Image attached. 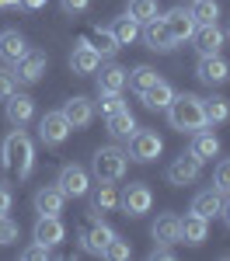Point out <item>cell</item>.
Masks as SVG:
<instances>
[{
  "label": "cell",
  "instance_id": "31",
  "mask_svg": "<svg viewBox=\"0 0 230 261\" xmlns=\"http://www.w3.org/2000/svg\"><path fill=\"white\" fill-rule=\"evenodd\" d=\"M98 91H122L125 87V66L119 63H108V66H98Z\"/></svg>",
  "mask_w": 230,
  "mask_h": 261
},
{
  "label": "cell",
  "instance_id": "10",
  "mask_svg": "<svg viewBox=\"0 0 230 261\" xmlns=\"http://www.w3.org/2000/svg\"><path fill=\"white\" fill-rule=\"evenodd\" d=\"M84 199H87V213L91 216H105V213L119 209V188L112 181H98V188H91Z\"/></svg>",
  "mask_w": 230,
  "mask_h": 261
},
{
  "label": "cell",
  "instance_id": "4",
  "mask_svg": "<svg viewBox=\"0 0 230 261\" xmlns=\"http://www.w3.org/2000/svg\"><path fill=\"white\" fill-rule=\"evenodd\" d=\"M119 209H122L125 216H133V220L146 216V213L154 209V192H150V185H146V181H129L122 192H119Z\"/></svg>",
  "mask_w": 230,
  "mask_h": 261
},
{
  "label": "cell",
  "instance_id": "12",
  "mask_svg": "<svg viewBox=\"0 0 230 261\" xmlns=\"http://www.w3.org/2000/svg\"><path fill=\"white\" fill-rule=\"evenodd\" d=\"M195 77L206 84V87H220V84L230 81V63L216 53V56H199L195 63Z\"/></svg>",
  "mask_w": 230,
  "mask_h": 261
},
{
  "label": "cell",
  "instance_id": "45",
  "mask_svg": "<svg viewBox=\"0 0 230 261\" xmlns=\"http://www.w3.org/2000/svg\"><path fill=\"white\" fill-rule=\"evenodd\" d=\"M220 220H223V226H227V230H230V199L223 202V213H220Z\"/></svg>",
  "mask_w": 230,
  "mask_h": 261
},
{
  "label": "cell",
  "instance_id": "18",
  "mask_svg": "<svg viewBox=\"0 0 230 261\" xmlns=\"http://www.w3.org/2000/svg\"><path fill=\"white\" fill-rule=\"evenodd\" d=\"M60 112L66 115V122H70L73 129H87V125L94 122V115H98V112H94V101H91V98H84V94L70 98V101H66V105L60 108Z\"/></svg>",
  "mask_w": 230,
  "mask_h": 261
},
{
  "label": "cell",
  "instance_id": "41",
  "mask_svg": "<svg viewBox=\"0 0 230 261\" xmlns=\"http://www.w3.org/2000/svg\"><path fill=\"white\" fill-rule=\"evenodd\" d=\"M87 7H91V0H60L63 14H84Z\"/></svg>",
  "mask_w": 230,
  "mask_h": 261
},
{
  "label": "cell",
  "instance_id": "9",
  "mask_svg": "<svg viewBox=\"0 0 230 261\" xmlns=\"http://www.w3.org/2000/svg\"><path fill=\"white\" fill-rule=\"evenodd\" d=\"M81 247L87 251V254H94V258H101L105 247H108V241L115 237V230L108 226V223H101V216H94V220L87 223V226H81Z\"/></svg>",
  "mask_w": 230,
  "mask_h": 261
},
{
  "label": "cell",
  "instance_id": "19",
  "mask_svg": "<svg viewBox=\"0 0 230 261\" xmlns=\"http://www.w3.org/2000/svg\"><path fill=\"white\" fill-rule=\"evenodd\" d=\"M223 202H227V195H223L216 185H209V188H202V192H195V199H192V213H199L202 220H213V216L223 213Z\"/></svg>",
  "mask_w": 230,
  "mask_h": 261
},
{
  "label": "cell",
  "instance_id": "40",
  "mask_svg": "<svg viewBox=\"0 0 230 261\" xmlns=\"http://www.w3.org/2000/svg\"><path fill=\"white\" fill-rule=\"evenodd\" d=\"M14 91H18V77H14L7 66H0V101H7Z\"/></svg>",
  "mask_w": 230,
  "mask_h": 261
},
{
  "label": "cell",
  "instance_id": "44",
  "mask_svg": "<svg viewBox=\"0 0 230 261\" xmlns=\"http://www.w3.org/2000/svg\"><path fill=\"white\" fill-rule=\"evenodd\" d=\"M18 4L24 7V11H42V7H45L49 0H18Z\"/></svg>",
  "mask_w": 230,
  "mask_h": 261
},
{
  "label": "cell",
  "instance_id": "34",
  "mask_svg": "<svg viewBox=\"0 0 230 261\" xmlns=\"http://www.w3.org/2000/svg\"><path fill=\"white\" fill-rule=\"evenodd\" d=\"M119 108H125L122 91H98V105H94V112H101L105 119H108V115H115Z\"/></svg>",
  "mask_w": 230,
  "mask_h": 261
},
{
  "label": "cell",
  "instance_id": "5",
  "mask_svg": "<svg viewBox=\"0 0 230 261\" xmlns=\"http://www.w3.org/2000/svg\"><path fill=\"white\" fill-rule=\"evenodd\" d=\"M161 153H164V140H161L154 129H136V133L129 136V161L150 164V161H157Z\"/></svg>",
  "mask_w": 230,
  "mask_h": 261
},
{
  "label": "cell",
  "instance_id": "7",
  "mask_svg": "<svg viewBox=\"0 0 230 261\" xmlns=\"http://www.w3.org/2000/svg\"><path fill=\"white\" fill-rule=\"evenodd\" d=\"M56 185L63 188V195H66V199H84V195L91 192V171L81 167V164H63Z\"/></svg>",
  "mask_w": 230,
  "mask_h": 261
},
{
  "label": "cell",
  "instance_id": "14",
  "mask_svg": "<svg viewBox=\"0 0 230 261\" xmlns=\"http://www.w3.org/2000/svg\"><path fill=\"white\" fill-rule=\"evenodd\" d=\"M98 66H101V53L87 39H81L73 45V53H70V70H73L77 77H87V73H98Z\"/></svg>",
  "mask_w": 230,
  "mask_h": 261
},
{
  "label": "cell",
  "instance_id": "23",
  "mask_svg": "<svg viewBox=\"0 0 230 261\" xmlns=\"http://www.w3.org/2000/svg\"><path fill=\"white\" fill-rule=\"evenodd\" d=\"M32 241L56 247V244L66 241V226H63L60 216H39V220H35V230H32Z\"/></svg>",
  "mask_w": 230,
  "mask_h": 261
},
{
  "label": "cell",
  "instance_id": "26",
  "mask_svg": "<svg viewBox=\"0 0 230 261\" xmlns=\"http://www.w3.org/2000/svg\"><path fill=\"white\" fill-rule=\"evenodd\" d=\"M171 98H174V87H171L167 81H161V77H157V81L140 94V101H143L150 112H164L167 105H171Z\"/></svg>",
  "mask_w": 230,
  "mask_h": 261
},
{
  "label": "cell",
  "instance_id": "27",
  "mask_svg": "<svg viewBox=\"0 0 230 261\" xmlns=\"http://www.w3.org/2000/svg\"><path fill=\"white\" fill-rule=\"evenodd\" d=\"M105 125H108V136H112V140H129V136L140 129L129 108H119L115 115H108V119H105Z\"/></svg>",
  "mask_w": 230,
  "mask_h": 261
},
{
  "label": "cell",
  "instance_id": "20",
  "mask_svg": "<svg viewBox=\"0 0 230 261\" xmlns=\"http://www.w3.org/2000/svg\"><path fill=\"white\" fill-rule=\"evenodd\" d=\"M45 66H49V56L32 49L24 60L14 63V77H18V84H39V81H42V73H45Z\"/></svg>",
  "mask_w": 230,
  "mask_h": 261
},
{
  "label": "cell",
  "instance_id": "11",
  "mask_svg": "<svg viewBox=\"0 0 230 261\" xmlns=\"http://www.w3.org/2000/svg\"><path fill=\"white\" fill-rule=\"evenodd\" d=\"M188 42L195 45L199 56H216V53L223 49V42H227V32H223L220 24H195V32H192Z\"/></svg>",
  "mask_w": 230,
  "mask_h": 261
},
{
  "label": "cell",
  "instance_id": "39",
  "mask_svg": "<svg viewBox=\"0 0 230 261\" xmlns=\"http://www.w3.org/2000/svg\"><path fill=\"white\" fill-rule=\"evenodd\" d=\"M21 258L24 261H42V258H53V247L49 244H39V241H32L24 251H21Z\"/></svg>",
  "mask_w": 230,
  "mask_h": 261
},
{
  "label": "cell",
  "instance_id": "17",
  "mask_svg": "<svg viewBox=\"0 0 230 261\" xmlns=\"http://www.w3.org/2000/svg\"><path fill=\"white\" fill-rule=\"evenodd\" d=\"M161 18H164L167 32H171V39L178 42V45L192 39V32H195V18H192V11H188V7H171V11L161 14Z\"/></svg>",
  "mask_w": 230,
  "mask_h": 261
},
{
  "label": "cell",
  "instance_id": "28",
  "mask_svg": "<svg viewBox=\"0 0 230 261\" xmlns=\"http://www.w3.org/2000/svg\"><path fill=\"white\" fill-rule=\"evenodd\" d=\"M140 32H143V24H140L136 18H129V14H122V18L112 21V35H115L119 45H133V42L140 39Z\"/></svg>",
  "mask_w": 230,
  "mask_h": 261
},
{
  "label": "cell",
  "instance_id": "25",
  "mask_svg": "<svg viewBox=\"0 0 230 261\" xmlns=\"http://www.w3.org/2000/svg\"><path fill=\"white\" fill-rule=\"evenodd\" d=\"M188 150L206 164V161H213V157H220V140H216V133H213V129L202 125V129H195V133H192V146H188Z\"/></svg>",
  "mask_w": 230,
  "mask_h": 261
},
{
  "label": "cell",
  "instance_id": "47",
  "mask_svg": "<svg viewBox=\"0 0 230 261\" xmlns=\"http://www.w3.org/2000/svg\"><path fill=\"white\" fill-rule=\"evenodd\" d=\"M227 39H230V28H227Z\"/></svg>",
  "mask_w": 230,
  "mask_h": 261
},
{
  "label": "cell",
  "instance_id": "37",
  "mask_svg": "<svg viewBox=\"0 0 230 261\" xmlns=\"http://www.w3.org/2000/svg\"><path fill=\"white\" fill-rule=\"evenodd\" d=\"M213 185H216L223 195H230V157H223V161L216 164V171H213Z\"/></svg>",
  "mask_w": 230,
  "mask_h": 261
},
{
  "label": "cell",
  "instance_id": "6",
  "mask_svg": "<svg viewBox=\"0 0 230 261\" xmlns=\"http://www.w3.org/2000/svg\"><path fill=\"white\" fill-rule=\"evenodd\" d=\"M70 133H73V125L66 122L63 112H45V115L39 119V143L49 146V150L63 146V143L70 140Z\"/></svg>",
  "mask_w": 230,
  "mask_h": 261
},
{
  "label": "cell",
  "instance_id": "32",
  "mask_svg": "<svg viewBox=\"0 0 230 261\" xmlns=\"http://www.w3.org/2000/svg\"><path fill=\"white\" fill-rule=\"evenodd\" d=\"M202 108H206V122L209 125H223L230 122V101L213 94V98H202Z\"/></svg>",
  "mask_w": 230,
  "mask_h": 261
},
{
  "label": "cell",
  "instance_id": "1",
  "mask_svg": "<svg viewBox=\"0 0 230 261\" xmlns=\"http://www.w3.org/2000/svg\"><path fill=\"white\" fill-rule=\"evenodd\" d=\"M0 157H4V167L11 174H18V181H28L32 171H35V143H32V136L24 129L14 125L0 143Z\"/></svg>",
  "mask_w": 230,
  "mask_h": 261
},
{
  "label": "cell",
  "instance_id": "46",
  "mask_svg": "<svg viewBox=\"0 0 230 261\" xmlns=\"http://www.w3.org/2000/svg\"><path fill=\"white\" fill-rule=\"evenodd\" d=\"M7 7H18V0H0V11H7Z\"/></svg>",
  "mask_w": 230,
  "mask_h": 261
},
{
  "label": "cell",
  "instance_id": "22",
  "mask_svg": "<svg viewBox=\"0 0 230 261\" xmlns=\"http://www.w3.org/2000/svg\"><path fill=\"white\" fill-rule=\"evenodd\" d=\"M32 202H35V213H39V216H60L63 209H66V195H63L60 185H45V188H39Z\"/></svg>",
  "mask_w": 230,
  "mask_h": 261
},
{
  "label": "cell",
  "instance_id": "3",
  "mask_svg": "<svg viewBox=\"0 0 230 261\" xmlns=\"http://www.w3.org/2000/svg\"><path fill=\"white\" fill-rule=\"evenodd\" d=\"M125 167H129V153L119 150V146H101V150H94V157H91V178L94 181H122Z\"/></svg>",
  "mask_w": 230,
  "mask_h": 261
},
{
  "label": "cell",
  "instance_id": "36",
  "mask_svg": "<svg viewBox=\"0 0 230 261\" xmlns=\"http://www.w3.org/2000/svg\"><path fill=\"white\" fill-rule=\"evenodd\" d=\"M101 258H108V261H125V258H133V244L129 241H122L119 233L108 241V247H105V254Z\"/></svg>",
  "mask_w": 230,
  "mask_h": 261
},
{
  "label": "cell",
  "instance_id": "42",
  "mask_svg": "<svg viewBox=\"0 0 230 261\" xmlns=\"http://www.w3.org/2000/svg\"><path fill=\"white\" fill-rule=\"evenodd\" d=\"M11 205H14V192H11V185H4V181H0V216H7V213H11Z\"/></svg>",
  "mask_w": 230,
  "mask_h": 261
},
{
  "label": "cell",
  "instance_id": "38",
  "mask_svg": "<svg viewBox=\"0 0 230 261\" xmlns=\"http://www.w3.org/2000/svg\"><path fill=\"white\" fill-rule=\"evenodd\" d=\"M18 223L11 220V216H0V247H7V244H14L18 241Z\"/></svg>",
  "mask_w": 230,
  "mask_h": 261
},
{
  "label": "cell",
  "instance_id": "24",
  "mask_svg": "<svg viewBox=\"0 0 230 261\" xmlns=\"http://www.w3.org/2000/svg\"><path fill=\"white\" fill-rule=\"evenodd\" d=\"M206 241H209V220H202L199 213L188 209L185 216H182V244H188V247H202Z\"/></svg>",
  "mask_w": 230,
  "mask_h": 261
},
{
  "label": "cell",
  "instance_id": "15",
  "mask_svg": "<svg viewBox=\"0 0 230 261\" xmlns=\"http://www.w3.org/2000/svg\"><path fill=\"white\" fill-rule=\"evenodd\" d=\"M28 53H32V45H28V39L21 35L18 28H7V32H0V63L14 66V63L24 60Z\"/></svg>",
  "mask_w": 230,
  "mask_h": 261
},
{
  "label": "cell",
  "instance_id": "30",
  "mask_svg": "<svg viewBox=\"0 0 230 261\" xmlns=\"http://www.w3.org/2000/svg\"><path fill=\"white\" fill-rule=\"evenodd\" d=\"M87 42L101 53V60H112V56L122 49V45L115 42V35H112V28H101V24H94V32H91V39H87Z\"/></svg>",
  "mask_w": 230,
  "mask_h": 261
},
{
  "label": "cell",
  "instance_id": "29",
  "mask_svg": "<svg viewBox=\"0 0 230 261\" xmlns=\"http://www.w3.org/2000/svg\"><path fill=\"white\" fill-rule=\"evenodd\" d=\"M154 81H157V70H154V66H146V63L133 66V70H125V87H129L133 94H143Z\"/></svg>",
  "mask_w": 230,
  "mask_h": 261
},
{
  "label": "cell",
  "instance_id": "16",
  "mask_svg": "<svg viewBox=\"0 0 230 261\" xmlns=\"http://www.w3.org/2000/svg\"><path fill=\"white\" fill-rule=\"evenodd\" d=\"M4 115H7V122L11 125H18V129H24L28 122L35 119V98H28V94H11V98L4 101Z\"/></svg>",
  "mask_w": 230,
  "mask_h": 261
},
{
  "label": "cell",
  "instance_id": "8",
  "mask_svg": "<svg viewBox=\"0 0 230 261\" xmlns=\"http://www.w3.org/2000/svg\"><path fill=\"white\" fill-rule=\"evenodd\" d=\"M202 178V161L188 150L182 157H174V161L167 164V181L174 185V188H185V185H195V181Z\"/></svg>",
  "mask_w": 230,
  "mask_h": 261
},
{
  "label": "cell",
  "instance_id": "35",
  "mask_svg": "<svg viewBox=\"0 0 230 261\" xmlns=\"http://www.w3.org/2000/svg\"><path fill=\"white\" fill-rule=\"evenodd\" d=\"M129 18H136L140 24H146L150 18H157V0H129Z\"/></svg>",
  "mask_w": 230,
  "mask_h": 261
},
{
  "label": "cell",
  "instance_id": "43",
  "mask_svg": "<svg viewBox=\"0 0 230 261\" xmlns=\"http://www.w3.org/2000/svg\"><path fill=\"white\" fill-rule=\"evenodd\" d=\"M150 261H174V247H171V244H154Z\"/></svg>",
  "mask_w": 230,
  "mask_h": 261
},
{
  "label": "cell",
  "instance_id": "13",
  "mask_svg": "<svg viewBox=\"0 0 230 261\" xmlns=\"http://www.w3.org/2000/svg\"><path fill=\"white\" fill-rule=\"evenodd\" d=\"M140 39H143L146 49H154V53H171V49H178V42L171 39V32H167V24H164V18H161V14H157V18H150L143 24Z\"/></svg>",
  "mask_w": 230,
  "mask_h": 261
},
{
  "label": "cell",
  "instance_id": "21",
  "mask_svg": "<svg viewBox=\"0 0 230 261\" xmlns=\"http://www.w3.org/2000/svg\"><path fill=\"white\" fill-rule=\"evenodd\" d=\"M150 237L157 244H182V216H174V213H161L154 226H150Z\"/></svg>",
  "mask_w": 230,
  "mask_h": 261
},
{
  "label": "cell",
  "instance_id": "2",
  "mask_svg": "<svg viewBox=\"0 0 230 261\" xmlns=\"http://www.w3.org/2000/svg\"><path fill=\"white\" fill-rule=\"evenodd\" d=\"M167 112V122H171V129H178V133H195V129H202V125H209L206 122V108H202V98L199 94H174L171 98V105L164 108Z\"/></svg>",
  "mask_w": 230,
  "mask_h": 261
},
{
  "label": "cell",
  "instance_id": "33",
  "mask_svg": "<svg viewBox=\"0 0 230 261\" xmlns=\"http://www.w3.org/2000/svg\"><path fill=\"white\" fill-rule=\"evenodd\" d=\"M192 18H195V24H216V18H220V4L216 0H192Z\"/></svg>",
  "mask_w": 230,
  "mask_h": 261
}]
</instances>
